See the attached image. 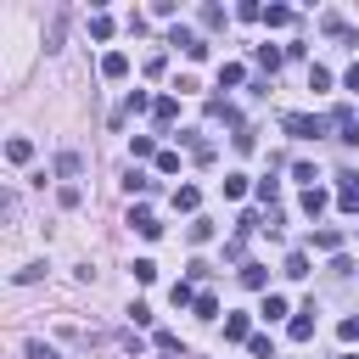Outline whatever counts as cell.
<instances>
[{"label": "cell", "instance_id": "6da1fadb", "mask_svg": "<svg viewBox=\"0 0 359 359\" xmlns=\"http://www.w3.org/2000/svg\"><path fill=\"white\" fill-rule=\"evenodd\" d=\"M280 129H286L292 140H320V135L331 129V118H309V112H286V118H280Z\"/></svg>", "mask_w": 359, "mask_h": 359}, {"label": "cell", "instance_id": "7a4b0ae2", "mask_svg": "<svg viewBox=\"0 0 359 359\" xmlns=\"http://www.w3.org/2000/svg\"><path fill=\"white\" fill-rule=\"evenodd\" d=\"M168 45H180L191 62H208V39H202V34H191V28H180V22L168 28Z\"/></svg>", "mask_w": 359, "mask_h": 359}, {"label": "cell", "instance_id": "3957f363", "mask_svg": "<svg viewBox=\"0 0 359 359\" xmlns=\"http://www.w3.org/2000/svg\"><path fill=\"white\" fill-rule=\"evenodd\" d=\"M129 224H135L146 241H157V236H163V224H157V213H151L146 202H135V208H129Z\"/></svg>", "mask_w": 359, "mask_h": 359}, {"label": "cell", "instance_id": "277c9868", "mask_svg": "<svg viewBox=\"0 0 359 359\" xmlns=\"http://www.w3.org/2000/svg\"><path fill=\"white\" fill-rule=\"evenodd\" d=\"M331 129H337V140H359V112L353 107H337L331 112Z\"/></svg>", "mask_w": 359, "mask_h": 359}, {"label": "cell", "instance_id": "5b68a950", "mask_svg": "<svg viewBox=\"0 0 359 359\" xmlns=\"http://www.w3.org/2000/svg\"><path fill=\"white\" fill-rule=\"evenodd\" d=\"M342 185H337V208L342 213H359V174H337Z\"/></svg>", "mask_w": 359, "mask_h": 359}, {"label": "cell", "instance_id": "8992f818", "mask_svg": "<svg viewBox=\"0 0 359 359\" xmlns=\"http://www.w3.org/2000/svg\"><path fill=\"white\" fill-rule=\"evenodd\" d=\"M286 331H292V342H309V337H314V303H309V309H297V314L286 320Z\"/></svg>", "mask_w": 359, "mask_h": 359}, {"label": "cell", "instance_id": "52a82bcc", "mask_svg": "<svg viewBox=\"0 0 359 359\" xmlns=\"http://www.w3.org/2000/svg\"><path fill=\"white\" fill-rule=\"evenodd\" d=\"M320 28H325L331 39H342V45H359V34H353V28H348V22L337 17V11H325V17H320Z\"/></svg>", "mask_w": 359, "mask_h": 359}, {"label": "cell", "instance_id": "ba28073f", "mask_svg": "<svg viewBox=\"0 0 359 359\" xmlns=\"http://www.w3.org/2000/svg\"><path fill=\"white\" fill-rule=\"evenodd\" d=\"M101 79H129V56L123 50H107L101 56Z\"/></svg>", "mask_w": 359, "mask_h": 359}, {"label": "cell", "instance_id": "9c48e42d", "mask_svg": "<svg viewBox=\"0 0 359 359\" xmlns=\"http://www.w3.org/2000/svg\"><path fill=\"white\" fill-rule=\"evenodd\" d=\"M146 107H157V101H151V95H146V90H129V101H123V107H118V112H112V123H123V118H129V112H146Z\"/></svg>", "mask_w": 359, "mask_h": 359}, {"label": "cell", "instance_id": "30bf717a", "mask_svg": "<svg viewBox=\"0 0 359 359\" xmlns=\"http://www.w3.org/2000/svg\"><path fill=\"white\" fill-rule=\"evenodd\" d=\"M151 118H157V123L168 129V123L180 118V101H174V95H157V107H151Z\"/></svg>", "mask_w": 359, "mask_h": 359}, {"label": "cell", "instance_id": "8fae6325", "mask_svg": "<svg viewBox=\"0 0 359 359\" xmlns=\"http://www.w3.org/2000/svg\"><path fill=\"white\" fill-rule=\"evenodd\" d=\"M174 208H180V213H196V208H202V191H196V185H180V191H174Z\"/></svg>", "mask_w": 359, "mask_h": 359}, {"label": "cell", "instance_id": "7c38bea8", "mask_svg": "<svg viewBox=\"0 0 359 359\" xmlns=\"http://www.w3.org/2000/svg\"><path fill=\"white\" fill-rule=\"evenodd\" d=\"M325 202H331V196H325L320 185H309V191H303V213H309V219H320V213H325Z\"/></svg>", "mask_w": 359, "mask_h": 359}, {"label": "cell", "instance_id": "4fadbf2b", "mask_svg": "<svg viewBox=\"0 0 359 359\" xmlns=\"http://www.w3.org/2000/svg\"><path fill=\"white\" fill-rule=\"evenodd\" d=\"M241 286L264 292V286H269V269H264V264H241Z\"/></svg>", "mask_w": 359, "mask_h": 359}, {"label": "cell", "instance_id": "5bb4252c", "mask_svg": "<svg viewBox=\"0 0 359 359\" xmlns=\"http://www.w3.org/2000/svg\"><path fill=\"white\" fill-rule=\"evenodd\" d=\"M247 314H224V342H247Z\"/></svg>", "mask_w": 359, "mask_h": 359}, {"label": "cell", "instance_id": "9a60e30c", "mask_svg": "<svg viewBox=\"0 0 359 359\" xmlns=\"http://www.w3.org/2000/svg\"><path fill=\"white\" fill-rule=\"evenodd\" d=\"M6 157H11V163H28V157H34V140L11 135V140H6Z\"/></svg>", "mask_w": 359, "mask_h": 359}, {"label": "cell", "instance_id": "2e32d148", "mask_svg": "<svg viewBox=\"0 0 359 359\" xmlns=\"http://www.w3.org/2000/svg\"><path fill=\"white\" fill-rule=\"evenodd\" d=\"M191 309H196V320H219V297H213V292H196Z\"/></svg>", "mask_w": 359, "mask_h": 359}, {"label": "cell", "instance_id": "e0dca14e", "mask_svg": "<svg viewBox=\"0 0 359 359\" xmlns=\"http://www.w3.org/2000/svg\"><path fill=\"white\" fill-rule=\"evenodd\" d=\"M280 62H286V50H280V45H258V67H269V73H275Z\"/></svg>", "mask_w": 359, "mask_h": 359}, {"label": "cell", "instance_id": "ac0fdd59", "mask_svg": "<svg viewBox=\"0 0 359 359\" xmlns=\"http://www.w3.org/2000/svg\"><path fill=\"white\" fill-rule=\"evenodd\" d=\"M129 151H135V163H140V157H157V140H151V135H129Z\"/></svg>", "mask_w": 359, "mask_h": 359}, {"label": "cell", "instance_id": "d6986e66", "mask_svg": "<svg viewBox=\"0 0 359 359\" xmlns=\"http://www.w3.org/2000/svg\"><path fill=\"white\" fill-rule=\"evenodd\" d=\"M252 191H258V202H264V208H269V213H275V196H280V180H258V185H252Z\"/></svg>", "mask_w": 359, "mask_h": 359}, {"label": "cell", "instance_id": "ffe728a7", "mask_svg": "<svg viewBox=\"0 0 359 359\" xmlns=\"http://www.w3.org/2000/svg\"><path fill=\"white\" fill-rule=\"evenodd\" d=\"M168 303H174V309H191V303H196V292H191V280H174V292H168Z\"/></svg>", "mask_w": 359, "mask_h": 359}, {"label": "cell", "instance_id": "44dd1931", "mask_svg": "<svg viewBox=\"0 0 359 359\" xmlns=\"http://www.w3.org/2000/svg\"><path fill=\"white\" fill-rule=\"evenodd\" d=\"M196 17H202V28H224V6H213V0H208Z\"/></svg>", "mask_w": 359, "mask_h": 359}, {"label": "cell", "instance_id": "7402d4cb", "mask_svg": "<svg viewBox=\"0 0 359 359\" xmlns=\"http://www.w3.org/2000/svg\"><path fill=\"white\" fill-rule=\"evenodd\" d=\"M292 17H297V11H292V6H269V11H264V22H269V28H286V22H292Z\"/></svg>", "mask_w": 359, "mask_h": 359}, {"label": "cell", "instance_id": "603a6c76", "mask_svg": "<svg viewBox=\"0 0 359 359\" xmlns=\"http://www.w3.org/2000/svg\"><path fill=\"white\" fill-rule=\"evenodd\" d=\"M90 39H112V17H107V11L90 17Z\"/></svg>", "mask_w": 359, "mask_h": 359}, {"label": "cell", "instance_id": "cb8c5ba5", "mask_svg": "<svg viewBox=\"0 0 359 359\" xmlns=\"http://www.w3.org/2000/svg\"><path fill=\"white\" fill-rule=\"evenodd\" d=\"M241 79H247V73H241V67H236V62H224V67H219V90H236V84H241Z\"/></svg>", "mask_w": 359, "mask_h": 359}, {"label": "cell", "instance_id": "d4e9b609", "mask_svg": "<svg viewBox=\"0 0 359 359\" xmlns=\"http://www.w3.org/2000/svg\"><path fill=\"white\" fill-rule=\"evenodd\" d=\"M185 146H191V157H196V163H213V146H208L202 135H185Z\"/></svg>", "mask_w": 359, "mask_h": 359}, {"label": "cell", "instance_id": "484cf974", "mask_svg": "<svg viewBox=\"0 0 359 359\" xmlns=\"http://www.w3.org/2000/svg\"><path fill=\"white\" fill-rule=\"evenodd\" d=\"M56 174L73 185V174H79V151H62V157H56Z\"/></svg>", "mask_w": 359, "mask_h": 359}, {"label": "cell", "instance_id": "4316f807", "mask_svg": "<svg viewBox=\"0 0 359 359\" xmlns=\"http://www.w3.org/2000/svg\"><path fill=\"white\" fill-rule=\"evenodd\" d=\"M123 191H135V196H146V191H151V180H146L140 168H129V174H123Z\"/></svg>", "mask_w": 359, "mask_h": 359}, {"label": "cell", "instance_id": "83f0119b", "mask_svg": "<svg viewBox=\"0 0 359 359\" xmlns=\"http://www.w3.org/2000/svg\"><path fill=\"white\" fill-rule=\"evenodd\" d=\"M314 247H320V252H337V247H342V230H314Z\"/></svg>", "mask_w": 359, "mask_h": 359}, {"label": "cell", "instance_id": "f1b7e54d", "mask_svg": "<svg viewBox=\"0 0 359 359\" xmlns=\"http://www.w3.org/2000/svg\"><path fill=\"white\" fill-rule=\"evenodd\" d=\"M286 275L303 280V275H309V252H286Z\"/></svg>", "mask_w": 359, "mask_h": 359}, {"label": "cell", "instance_id": "f546056e", "mask_svg": "<svg viewBox=\"0 0 359 359\" xmlns=\"http://www.w3.org/2000/svg\"><path fill=\"white\" fill-rule=\"evenodd\" d=\"M62 34H67V17H56V22H50V34H45V50H62Z\"/></svg>", "mask_w": 359, "mask_h": 359}, {"label": "cell", "instance_id": "4dcf8cb0", "mask_svg": "<svg viewBox=\"0 0 359 359\" xmlns=\"http://www.w3.org/2000/svg\"><path fill=\"white\" fill-rule=\"evenodd\" d=\"M224 196H230V202L247 196V174H224Z\"/></svg>", "mask_w": 359, "mask_h": 359}, {"label": "cell", "instance_id": "1f68e13d", "mask_svg": "<svg viewBox=\"0 0 359 359\" xmlns=\"http://www.w3.org/2000/svg\"><path fill=\"white\" fill-rule=\"evenodd\" d=\"M135 280L151 286V280H157V264H151V258H135Z\"/></svg>", "mask_w": 359, "mask_h": 359}, {"label": "cell", "instance_id": "d6a6232c", "mask_svg": "<svg viewBox=\"0 0 359 359\" xmlns=\"http://www.w3.org/2000/svg\"><path fill=\"white\" fill-rule=\"evenodd\" d=\"M280 314H292V309H286V297L269 292V297H264V320H280Z\"/></svg>", "mask_w": 359, "mask_h": 359}, {"label": "cell", "instance_id": "836d02e7", "mask_svg": "<svg viewBox=\"0 0 359 359\" xmlns=\"http://www.w3.org/2000/svg\"><path fill=\"white\" fill-rule=\"evenodd\" d=\"M236 17H241V22H258V17H264V6H258V0H241V6H236Z\"/></svg>", "mask_w": 359, "mask_h": 359}, {"label": "cell", "instance_id": "e575fe53", "mask_svg": "<svg viewBox=\"0 0 359 359\" xmlns=\"http://www.w3.org/2000/svg\"><path fill=\"white\" fill-rule=\"evenodd\" d=\"M309 90H331V73H325V67H320V62H314V67H309Z\"/></svg>", "mask_w": 359, "mask_h": 359}, {"label": "cell", "instance_id": "d590c367", "mask_svg": "<svg viewBox=\"0 0 359 359\" xmlns=\"http://www.w3.org/2000/svg\"><path fill=\"white\" fill-rule=\"evenodd\" d=\"M157 174H180V151H157Z\"/></svg>", "mask_w": 359, "mask_h": 359}, {"label": "cell", "instance_id": "8d00e7d4", "mask_svg": "<svg viewBox=\"0 0 359 359\" xmlns=\"http://www.w3.org/2000/svg\"><path fill=\"white\" fill-rule=\"evenodd\" d=\"M56 202H62V208H79V202H84V191H79V185H62V191H56Z\"/></svg>", "mask_w": 359, "mask_h": 359}, {"label": "cell", "instance_id": "74e56055", "mask_svg": "<svg viewBox=\"0 0 359 359\" xmlns=\"http://www.w3.org/2000/svg\"><path fill=\"white\" fill-rule=\"evenodd\" d=\"M191 241H196V247L213 241V224H208V219H191Z\"/></svg>", "mask_w": 359, "mask_h": 359}, {"label": "cell", "instance_id": "f35d334b", "mask_svg": "<svg viewBox=\"0 0 359 359\" xmlns=\"http://www.w3.org/2000/svg\"><path fill=\"white\" fill-rule=\"evenodd\" d=\"M39 275H45V264H22V269H17V286H34Z\"/></svg>", "mask_w": 359, "mask_h": 359}, {"label": "cell", "instance_id": "ab89813d", "mask_svg": "<svg viewBox=\"0 0 359 359\" xmlns=\"http://www.w3.org/2000/svg\"><path fill=\"white\" fill-rule=\"evenodd\" d=\"M163 67H168V56L157 50V56H146V79H163Z\"/></svg>", "mask_w": 359, "mask_h": 359}, {"label": "cell", "instance_id": "60d3db41", "mask_svg": "<svg viewBox=\"0 0 359 359\" xmlns=\"http://www.w3.org/2000/svg\"><path fill=\"white\" fill-rule=\"evenodd\" d=\"M247 348H252L258 359H275V348H269V337H247Z\"/></svg>", "mask_w": 359, "mask_h": 359}, {"label": "cell", "instance_id": "b9f144b4", "mask_svg": "<svg viewBox=\"0 0 359 359\" xmlns=\"http://www.w3.org/2000/svg\"><path fill=\"white\" fill-rule=\"evenodd\" d=\"M22 353H28V359H56V348H45V342H39V337H34V342H28V348H22Z\"/></svg>", "mask_w": 359, "mask_h": 359}, {"label": "cell", "instance_id": "7bdbcfd3", "mask_svg": "<svg viewBox=\"0 0 359 359\" xmlns=\"http://www.w3.org/2000/svg\"><path fill=\"white\" fill-rule=\"evenodd\" d=\"M337 331H342V342H359V320H342Z\"/></svg>", "mask_w": 359, "mask_h": 359}, {"label": "cell", "instance_id": "ee69618b", "mask_svg": "<svg viewBox=\"0 0 359 359\" xmlns=\"http://www.w3.org/2000/svg\"><path fill=\"white\" fill-rule=\"evenodd\" d=\"M342 84H348V90H359V62H353V67L342 73Z\"/></svg>", "mask_w": 359, "mask_h": 359}, {"label": "cell", "instance_id": "f6af8a7d", "mask_svg": "<svg viewBox=\"0 0 359 359\" xmlns=\"http://www.w3.org/2000/svg\"><path fill=\"white\" fill-rule=\"evenodd\" d=\"M337 359H359V353H337Z\"/></svg>", "mask_w": 359, "mask_h": 359}]
</instances>
